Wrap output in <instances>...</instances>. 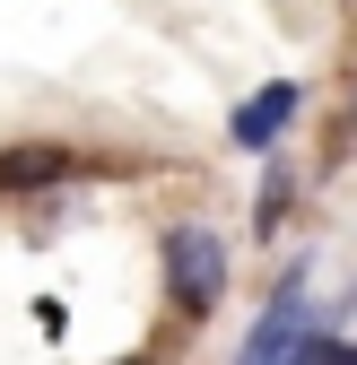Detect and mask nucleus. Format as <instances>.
<instances>
[{
  "label": "nucleus",
  "mask_w": 357,
  "mask_h": 365,
  "mask_svg": "<svg viewBox=\"0 0 357 365\" xmlns=\"http://www.w3.org/2000/svg\"><path fill=\"white\" fill-rule=\"evenodd\" d=\"M166 269L183 279V304H192V313H209L218 287H227V261H218L209 235H174V244H166Z\"/></svg>",
  "instance_id": "nucleus-1"
},
{
  "label": "nucleus",
  "mask_w": 357,
  "mask_h": 365,
  "mask_svg": "<svg viewBox=\"0 0 357 365\" xmlns=\"http://www.w3.org/2000/svg\"><path fill=\"white\" fill-rule=\"evenodd\" d=\"M79 157L70 148H53V140H35V148H9L0 157V192H26V182H61Z\"/></svg>",
  "instance_id": "nucleus-2"
},
{
  "label": "nucleus",
  "mask_w": 357,
  "mask_h": 365,
  "mask_svg": "<svg viewBox=\"0 0 357 365\" xmlns=\"http://www.w3.org/2000/svg\"><path fill=\"white\" fill-rule=\"evenodd\" d=\"M279 113H288V87H271L253 113H236V140H271V122H279Z\"/></svg>",
  "instance_id": "nucleus-3"
},
{
  "label": "nucleus",
  "mask_w": 357,
  "mask_h": 365,
  "mask_svg": "<svg viewBox=\"0 0 357 365\" xmlns=\"http://www.w3.org/2000/svg\"><path fill=\"white\" fill-rule=\"evenodd\" d=\"M296 365H357V348H348V339H305Z\"/></svg>",
  "instance_id": "nucleus-4"
},
{
  "label": "nucleus",
  "mask_w": 357,
  "mask_h": 365,
  "mask_svg": "<svg viewBox=\"0 0 357 365\" xmlns=\"http://www.w3.org/2000/svg\"><path fill=\"white\" fill-rule=\"evenodd\" d=\"M131 365H149V356H131Z\"/></svg>",
  "instance_id": "nucleus-5"
}]
</instances>
